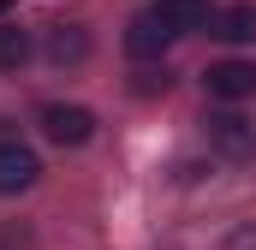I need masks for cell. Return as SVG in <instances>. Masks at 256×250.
<instances>
[{"label": "cell", "mask_w": 256, "mask_h": 250, "mask_svg": "<svg viewBox=\"0 0 256 250\" xmlns=\"http://www.w3.org/2000/svg\"><path fill=\"white\" fill-rule=\"evenodd\" d=\"M167 84H173V78H167V66H161V72H137L131 90H137V96H167Z\"/></svg>", "instance_id": "30bf717a"}, {"label": "cell", "mask_w": 256, "mask_h": 250, "mask_svg": "<svg viewBox=\"0 0 256 250\" xmlns=\"http://www.w3.org/2000/svg\"><path fill=\"white\" fill-rule=\"evenodd\" d=\"M42 179V161H36V149L30 143H18V137H0V196H18V190H30Z\"/></svg>", "instance_id": "3957f363"}, {"label": "cell", "mask_w": 256, "mask_h": 250, "mask_svg": "<svg viewBox=\"0 0 256 250\" xmlns=\"http://www.w3.org/2000/svg\"><path fill=\"white\" fill-rule=\"evenodd\" d=\"M6 12H12V0H0V18H6Z\"/></svg>", "instance_id": "7c38bea8"}, {"label": "cell", "mask_w": 256, "mask_h": 250, "mask_svg": "<svg viewBox=\"0 0 256 250\" xmlns=\"http://www.w3.org/2000/svg\"><path fill=\"white\" fill-rule=\"evenodd\" d=\"M42 131H48L60 149H78V143L96 137V114L78 108V102H54V108H42Z\"/></svg>", "instance_id": "7a4b0ae2"}, {"label": "cell", "mask_w": 256, "mask_h": 250, "mask_svg": "<svg viewBox=\"0 0 256 250\" xmlns=\"http://www.w3.org/2000/svg\"><path fill=\"white\" fill-rule=\"evenodd\" d=\"M202 84H208L214 102H244V96H256V66L250 60H220V66L202 72Z\"/></svg>", "instance_id": "5b68a950"}, {"label": "cell", "mask_w": 256, "mask_h": 250, "mask_svg": "<svg viewBox=\"0 0 256 250\" xmlns=\"http://www.w3.org/2000/svg\"><path fill=\"white\" fill-rule=\"evenodd\" d=\"M202 131H208V149L226 155V161H250V155H256V131H250L244 114H208Z\"/></svg>", "instance_id": "6da1fadb"}, {"label": "cell", "mask_w": 256, "mask_h": 250, "mask_svg": "<svg viewBox=\"0 0 256 250\" xmlns=\"http://www.w3.org/2000/svg\"><path fill=\"white\" fill-rule=\"evenodd\" d=\"M24 60H30V30L12 24V18H0V72H18Z\"/></svg>", "instance_id": "9c48e42d"}, {"label": "cell", "mask_w": 256, "mask_h": 250, "mask_svg": "<svg viewBox=\"0 0 256 250\" xmlns=\"http://www.w3.org/2000/svg\"><path fill=\"white\" fill-rule=\"evenodd\" d=\"M48 60H54V66L90 60V36H84V24H54V30H48Z\"/></svg>", "instance_id": "52a82bcc"}, {"label": "cell", "mask_w": 256, "mask_h": 250, "mask_svg": "<svg viewBox=\"0 0 256 250\" xmlns=\"http://www.w3.org/2000/svg\"><path fill=\"white\" fill-rule=\"evenodd\" d=\"M167 42H173V24H167L155 6H149V12H137V18L126 24V54H131V60H161V54H167Z\"/></svg>", "instance_id": "277c9868"}, {"label": "cell", "mask_w": 256, "mask_h": 250, "mask_svg": "<svg viewBox=\"0 0 256 250\" xmlns=\"http://www.w3.org/2000/svg\"><path fill=\"white\" fill-rule=\"evenodd\" d=\"M208 36H220V42H256V6L250 0H232V6L208 12Z\"/></svg>", "instance_id": "8992f818"}, {"label": "cell", "mask_w": 256, "mask_h": 250, "mask_svg": "<svg viewBox=\"0 0 256 250\" xmlns=\"http://www.w3.org/2000/svg\"><path fill=\"white\" fill-rule=\"evenodd\" d=\"M220 250H256V226H232V232L220 238Z\"/></svg>", "instance_id": "8fae6325"}, {"label": "cell", "mask_w": 256, "mask_h": 250, "mask_svg": "<svg viewBox=\"0 0 256 250\" xmlns=\"http://www.w3.org/2000/svg\"><path fill=\"white\" fill-rule=\"evenodd\" d=\"M155 12L173 24V36H185V30H202V24H208V0H155Z\"/></svg>", "instance_id": "ba28073f"}]
</instances>
